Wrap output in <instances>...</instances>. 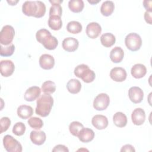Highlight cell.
<instances>
[{
    "label": "cell",
    "mask_w": 152,
    "mask_h": 152,
    "mask_svg": "<svg viewBox=\"0 0 152 152\" xmlns=\"http://www.w3.org/2000/svg\"><path fill=\"white\" fill-rule=\"evenodd\" d=\"M22 11L27 16L41 18L45 14L46 6L40 1H27L23 4Z\"/></svg>",
    "instance_id": "6da1fadb"
},
{
    "label": "cell",
    "mask_w": 152,
    "mask_h": 152,
    "mask_svg": "<svg viewBox=\"0 0 152 152\" xmlns=\"http://www.w3.org/2000/svg\"><path fill=\"white\" fill-rule=\"evenodd\" d=\"M36 103V113L42 117H46L51 111L53 104V99L50 94L44 93L38 97Z\"/></svg>",
    "instance_id": "7a4b0ae2"
},
{
    "label": "cell",
    "mask_w": 152,
    "mask_h": 152,
    "mask_svg": "<svg viewBox=\"0 0 152 152\" xmlns=\"http://www.w3.org/2000/svg\"><path fill=\"white\" fill-rule=\"evenodd\" d=\"M36 40L48 50H54L58 45L57 39L45 28L39 30L36 34Z\"/></svg>",
    "instance_id": "3957f363"
},
{
    "label": "cell",
    "mask_w": 152,
    "mask_h": 152,
    "mask_svg": "<svg viewBox=\"0 0 152 152\" xmlns=\"http://www.w3.org/2000/svg\"><path fill=\"white\" fill-rule=\"evenodd\" d=\"M74 72L77 77L81 78L86 83L93 81L96 77L94 72L86 64H80L77 66L74 69Z\"/></svg>",
    "instance_id": "277c9868"
},
{
    "label": "cell",
    "mask_w": 152,
    "mask_h": 152,
    "mask_svg": "<svg viewBox=\"0 0 152 152\" xmlns=\"http://www.w3.org/2000/svg\"><path fill=\"white\" fill-rule=\"evenodd\" d=\"M125 43L129 50L135 52L140 49L142 45V40L137 33H131L125 37Z\"/></svg>",
    "instance_id": "5b68a950"
},
{
    "label": "cell",
    "mask_w": 152,
    "mask_h": 152,
    "mask_svg": "<svg viewBox=\"0 0 152 152\" xmlns=\"http://www.w3.org/2000/svg\"><path fill=\"white\" fill-rule=\"evenodd\" d=\"M15 35V30L10 25L4 26L0 32L1 45L7 46L11 43Z\"/></svg>",
    "instance_id": "8992f818"
},
{
    "label": "cell",
    "mask_w": 152,
    "mask_h": 152,
    "mask_svg": "<svg viewBox=\"0 0 152 152\" xmlns=\"http://www.w3.org/2000/svg\"><path fill=\"white\" fill-rule=\"evenodd\" d=\"M3 145L8 152H21L22 145L10 135H6L3 138Z\"/></svg>",
    "instance_id": "52a82bcc"
},
{
    "label": "cell",
    "mask_w": 152,
    "mask_h": 152,
    "mask_svg": "<svg viewBox=\"0 0 152 152\" xmlns=\"http://www.w3.org/2000/svg\"><path fill=\"white\" fill-rule=\"evenodd\" d=\"M109 103V96L106 93H100L95 97L93 102V107L97 110H104L108 107Z\"/></svg>",
    "instance_id": "ba28073f"
},
{
    "label": "cell",
    "mask_w": 152,
    "mask_h": 152,
    "mask_svg": "<svg viewBox=\"0 0 152 152\" xmlns=\"http://www.w3.org/2000/svg\"><path fill=\"white\" fill-rule=\"evenodd\" d=\"M15 69L14 64L11 60H2L0 62V72L2 76L8 77L11 75Z\"/></svg>",
    "instance_id": "9c48e42d"
},
{
    "label": "cell",
    "mask_w": 152,
    "mask_h": 152,
    "mask_svg": "<svg viewBox=\"0 0 152 152\" xmlns=\"http://www.w3.org/2000/svg\"><path fill=\"white\" fill-rule=\"evenodd\" d=\"M128 96L132 102L139 103L144 98V92L138 87H131L128 90Z\"/></svg>",
    "instance_id": "30bf717a"
},
{
    "label": "cell",
    "mask_w": 152,
    "mask_h": 152,
    "mask_svg": "<svg viewBox=\"0 0 152 152\" xmlns=\"http://www.w3.org/2000/svg\"><path fill=\"white\" fill-rule=\"evenodd\" d=\"M86 31L88 37L94 39L97 38L101 33L102 27L99 23L91 22L87 26Z\"/></svg>",
    "instance_id": "8fae6325"
},
{
    "label": "cell",
    "mask_w": 152,
    "mask_h": 152,
    "mask_svg": "<svg viewBox=\"0 0 152 152\" xmlns=\"http://www.w3.org/2000/svg\"><path fill=\"white\" fill-rule=\"evenodd\" d=\"M127 74L122 67H115L110 70V77L116 82H122L126 78Z\"/></svg>",
    "instance_id": "7c38bea8"
},
{
    "label": "cell",
    "mask_w": 152,
    "mask_h": 152,
    "mask_svg": "<svg viewBox=\"0 0 152 152\" xmlns=\"http://www.w3.org/2000/svg\"><path fill=\"white\" fill-rule=\"evenodd\" d=\"M93 126L99 130L105 129L108 125V119L106 116L102 115H96L91 119Z\"/></svg>",
    "instance_id": "4fadbf2b"
},
{
    "label": "cell",
    "mask_w": 152,
    "mask_h": 152,
    "mask_svg": "<svg viewBox=\"0 0 152 152\" xmlns=\"http://www.w3.org/2000/svg\"><path fill=\"white\" fill-rule=\"evenodd\" d=\"M131 119L134 125H142L145 119V113L144 110L140 107L135 109L132 112Z\"/></svg>",
    "instance_id": "5bb4252c"
},
{
    "label": "cell",
    "mask_w": 152,
    "mask_h": 152,
    "mask_svg": "<svg viewBox=\"0 0 152 152\" xmlns=\"http://www.w3.org/2000/svg\"><path fill=\"white\" fill-rule=\"evenodd\" d=\"M62 45L65 50L69 52H72L78 49L79 42L77 39L69 37L64 39Z\"/></svg>",
    "instance_id": "9a60e30c"
},
{
    "label": "cell",
    "mask_w": 152,
    "mask_h": 152,
    "mask_svg": "<svg viewBox=\"0 0 152 152\" xmlns=\"http://www.w3.org/2000/svg\"><path fill=\"white\" fill-rule=\"evenodd\" d=\"M39 65L43 69H50L55 65L54 58L49 54H43L39 58Z\"/></svg>",
    "instance_id": "2e32d148"
},
{
    "label": "cell",
    "mask_w": 152,
    "mask_h": 152,
    "mask_svg": "<svg viewBox=\"0 0 152 152\" xmlns=\"http://www.w3.org/2000/svg\"><path fill=\"white\" fill-rule=\"evenodd\" d=\"M30 138L33 144L40 145L45 142L46 135L43 131H32L30 132Z\"/></svg>",
    "instance_id": "e0dca14e"
},
{
    "label": "cell",
    "mask_w": 152,
    "mask_h": 152,
    "mask_svg": "<svg viewBox=\"0 0 152 152\" xmlns=\"http://www.w3.org/2000/svg\"><path fill=\"white\" fill-rule=\"evenodd\" d=\"M41 93V89L37 86L29 87L24 93V99L27 102H33L38 98Z\"/></svg>",
    "instance_id": "ac0fdd59"
},
{
    "label": "cell",
    "mask_w": 152,
    "mask_h": 152,
    "mask_svg": "<svg viewBox=\"0 0 152 152\" xmlns=\"http://www.w3.org/2000/svg\"><path fill=\"white\" fill-rule=\"evenodd\" d=\"M78 137L83 142H88L91 141L94 137V131L88 128H83L80 132Z\"/></svg>",
    "instance_id": "d6986e66"
},
{
    "label": "cell",
    "mask_w": 152,
    "mask_h": 152,
    "mask_svg": "<svg viewBox=\"0 0 152 152\" xmlns=\"http://www.w3.org/2000/svg\"><path fill=\"white\" fill-rule=\"evenodd\" d=\"M131 73L135 78H141L146 74L147 69L143 64H137L131 68Z\"/></svg>",
    "instance_id": "ffe728a7"
},
{
    "label": "cell",
    "mask_w": 152,
    "mask_h": 152,
    "mask_svg": "<svg viewBox=\"0 0 152 152\" xmlns=\"http://www.w3.org/2000/svg\"><path fill=\"white\" fill-rule=\"evenodd\" d=\"M124 56V52L123 49L119 46L113 48L110 53V58L114 63L121 62Z\"/></svg>",
    "instance_id": "44dd1931"
},
{
    "label": "cell",
    "mask_w": 152,
    "mask_h": 152,
    "mask_svg": "<svg viewBox=\"0 0 152 152\" xmlns=\"http://www.w3.org/2000/svg\"><path fill=\"white\" fill-rule=\"evenodd\" d=\"M33 114V109L30 106L21 105L17 109V115L21 119H26L30 118Z\"/></svg>",
    "instance_id": "7402d4cb"
},
{
    "label": "cell",
    "mask_w": 152,
    "mask_h": 152,
    "mask_svg": "<svg viewBox=\"0 0 152 152\" xmlns=\"http://www.w3.org/2000/svg\"><path fill=\"white\" fill-rule=\"evenodd\" d=\"M113 121L114 124L119 128H123L127 124V117L121 112H118L114 114L113 116Z\"/></svg>",
    "instance_id": "603a6c76"
},
{
    "label": "cell",
    "mask_w": 152,
    "mask_h": 152,
    "mask_svg": "<svg viewBox=\"0 0 152 152\" xmlns=\"http://www.w3.org/2000/svg\"><path fill=\"white\" fill-rule=\"evenodd\" d=\"M49 2L52 4V6L50 8L49 10V17L52 15H57L59 17H61L62 13V8L61 6V4L63 2V1H49Z\"/></svg>",
    "instance_id": "cb8c5ba5"
},
{
    "label": "cell",
    "mask_w": 152,
    "mask_h": 152,
    "mask_svg": "<svg viewBox=\"0 0 152 152\" xmlns=\"http://www.w3.org/2000/svg\"><path fill=\"white\" fill-rule=\"evenodd\" d=\"M66 88L69 93L77 94L81 90V84L78 80L74 78L71 79L66 84Z\"/></svg>",
    "instance_id": "d4e9b609"
},
{
    "label": "cell",
    "mask_w": 152,
    "mask_h": 152,
    "mask_svg": "<svg viewBox=\"0 0 152 152\" xmlns=\"http://www.w3.org/2000/svg\"><path fill=\"white\" fill-rule=\"evenodd\" d=\"M100 42L102 45L104 47L110 48L115 44L116 38L113 34L110 33H106L101 36Z\"/></svg>",
    "instance_id": "484cf974"
},
{
    "label": "cell",
    "mask_w": 152,
    "mask_h": 152,
    "mask_svg": "<svg viewBox=\"0 0 152 152\" xmlns=\"http://www.w3.org/2000/svg\"><path fill=\"white\" fill-rule=\"evenodd\" d=\"M115 9L114 3L112 1H106L103 2L100 7V12L104 16L110 15Z\"/></svg>",
    "instance_id": "4316f807"
},
{
    "label": "cell",
    "mask_w": 152,
    "mask_h": 152,
    "mask_svg": "<svg viewBox=\"0 0 152 152\" xmlns=\"http://www.w3.org/2000/svg\"><path fill=\"white\" fill-rule=\"evenodd\" d=\"M49 27L53 30H59L62 26V21L61 17L57 15L50 16L48 20Z\"/></svg>",
    "instance_id": "83f0119b"
},
{
    "label": "cell",
    "mask_w": 152,
    "mask_h": 152,
    "mask_svg": "<svg viewBox=\"0 0 152 152\" xmlns=\"http://www.w3.org/2000/svg\"><path fill=\"white\" fill-rule=\"evenodd\" d=\"M84 4L82 0H70L68 2V7L73 12L78 13L82 11Z\"/></svg>",
    "instance_id": "f1b7e54d"
},
{
    "label": "cell",
    "mask_w": 152,
    "mask_h": 152,
    "mask_svg": "<svg viewBox=\"0 0 152 152\" xmlns=\"http://www.w3.org/2000/svg\"><path fill=\"white\" fill-rule=\"evenodd\" d=\"M82 25L77 21H69L66 26V30L72 34H78L82 31Z\"/></svg>",
    "instance_id": "f546056e"
},
{
    "label": "cell",
    "mask_w": 152,
    "mask_h": 152,
    "mask_svg": "<svg viewBox=\"0 0 152 152\" xmlns=\"http://www.w3.org/2000/svg\"><path fill=\"white\" fill-rule=\"evenodd\" d=\"M56 90L55 83L50 80L45 81L42 85V91L45 93L50 94Z\"/></svg>",
    "instance_id": "4dcf8cb0"
},
{
    "label": "cell",
    "mask_w": 152,
    "mask_h": 152,
    "mask_svg": "<svg viewBox=\"0 0 152 152\" xmlns=\"http://www.w3.org/2000/svg\"><path fill=\"white\" fill-rule=\"evenodd\" d=\"M83 128V125L78 121H73L69 125V130L70 133L75 137H78L80 132Z\"/></svg>",
    "instance_id": "1f68e13d"
},
{
    "label": "cell",
    "mask_w": 152,
    "mask_h": 152,
    "mask_svg": "<svg viewBox=\"0 0 152 152\" xmlns=\"http://www.w3.org/2000/svg\"><path fill=\"white\" fill-rule=\"evenodd\" d=\"M27 122L31 128L35 129H40L43 126V121L37 117L30 118Z\"/></svg>",
    "instance_id": "d6a6232c"
},
{
    "label": "cell",
    "mask_w": 152,
    "mask_h": 152,
    "mask_svg": "<svg viewBox=\"0 0 152 152\" xmlns=\"http://www.w3.org/2000/svg\"><path fill=\"white\" fill-rule=\"evenodd\" d=\"M14 50L15 46L12 43L5 46H3L2 45H1L0 55L2 56H10L14 53Z\"/></svg>",
    "instance_id": "836d02e7"
},
{
    "label": "cell",
    "mask_w": 152,
    "mask_h": 152,
    "mask_svg": "<svg viewBox=\"0 0 152 152\" xmlns=\"http://www.w3.org/2000/svg\"><path fill=\"white\" fill-rule=\"evenodd\" d=\"M26 127L24 124L21 122H17L12 128V132L17 136L23 135L26 131Z\"/></svg>",
    "instance_id": "e575fe53"
},
{
    "label": "cell",
    "mask_w": 152,
    "mask_h": 152,
    "mask_svg": "<svg viewBox=\"0 0 152 152\" xmlns=\"http://www.w3.org/2000/svg\"><path fill=\"white\" fill-rule=\"evenodd\" d=\"M1 131L0 133L2 134L4 132L7 131L11 125V120L8 117H2L0 121Z\"/></svg>",
    "instance_id": "d590c367"
},
{
    "label": "cell",
    "mask_w": 152,
    "mask_h": 152,
    "mask_svg": "<svg viewBox=\"0 0 152 152\" xmlns=\"http://www.w3.org/2000/svg\"><path fill=\"white\" fill-rule=\"evenodd\" d=\"M53 152H58V151H61V152H68L69 150L68 149V148L64 145H62V144H59L56 145L53 149L52 150Z\"/></svg>",
    "instance_id": "8d00e7d4"
},
{
    "label": "cell",
    "mask_w": 152,
    "mask_h": 152,
    "mask_svg": "<svg viewBox=\"0 0 152 152\" xmlns=\"http://www.w3.org/2000/svg\"><path fill=\"white\" fill-rule=\"evenodd\" d=\"M135 150L134 149V147L131 145V144H126V145H124V146H122V148L121 149V151H131V152H132V151H135Z\"/></svg>",
    "instance_id": "74e56055"
},
{
    "label": "cell",
    "mask_w": 152,
    "mask_h": 152,
    "mask_svg": "<svg viewBox=\"0 0 152 152\" xmlns=\"http://www.w3.org/2000/svg\"><path fill=\"white\" fill-rule=\"evenodd\" d=\"M144 19L145 21L150 24H151L152 23V19H151V12L150 11H145L144 13Z\"/></svg>",
    "instance_id": "f35d334b"
},
{
    "label": "cell",
    "mask_w": 152,
    "mask_h": 152,
    "mask_svg": "<svg viewBox=\"0 0 152 152\" xmlns=\"http://www.w3.org/2000/svg\"><path fill=\"white\" fill-rule=\"evenodd\" d=\"M151 1H147L145 0L143 1V5L144 8L146 9L147 11L151 12Z\"/></svg>",
    "instance_id": "ab89813d"
},
{
    "label": "cell",
    "mask_w": 152,
    "mask_h": 152,
    "mask_svg": "<svg viewBox=\"0 0 152 152\" xmlns=\"http://www.w3.org/2000/svg\"><path fill=\"white\" fill-rule=\"evenodd\" d=\"M7 2L11 5H15L18 2V1H7Z\"/></svg>",
    "instance_id": "60d3db41"
},
{
    "label": "cell",
    "mask_w": 152,
    "mask_h": 152,
    "mask_svg": "<svg viewBox=\"0 0 152 152\" xmlns=\"http://www.w3.org/2000/svg\"><path fill=\"white\" fill-rule=\"evenodd\" d=\"M100 1H88V2L89 3H90V4H97V3H98L99 2H100Z\"/></svg>",
    "instance_id": "b9f144b4"
}]
</instances>
